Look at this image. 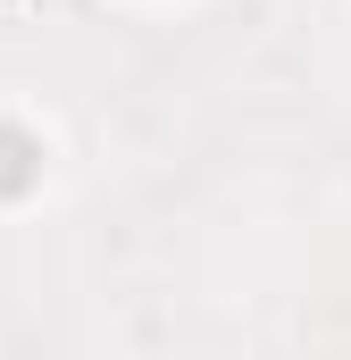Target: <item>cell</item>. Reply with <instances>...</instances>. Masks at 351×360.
<instances>
[{
  "instance_id": "1",
  "label": "cell",
  "mask_w": 351,
  "mask_h": 360,
  "mask_svg": "<svg viewBox=\"0 0 351 360\" xmlns=\"http://www.w3.org/2000/svg\"><path fill=\"white\" fill-rule=\"evenodd\" d=\"M34 176H42V151H34V134H25V126H0V193H25Z\"/></svg>"
}]
</instances>
